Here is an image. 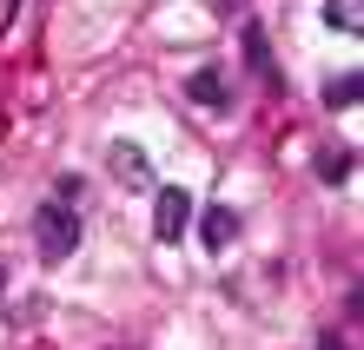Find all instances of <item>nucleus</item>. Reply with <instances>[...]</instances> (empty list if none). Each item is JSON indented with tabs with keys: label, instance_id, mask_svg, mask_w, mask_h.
Returning <instances> with one entry per match:
<instances>
[{
	"label": "nucleus",
	"instance_id": "obj_11",
	"mask_svg": "<svg viewBox=\"0 0 364 350\" xmlns=\"http://www.w3.org/2000/svg\"><path fill=\"white\" fill-rule=\"evenodd\" d=\"M0 291H7V271H0Z\"/></svg>",
	"mask_w": 364,
	"mask_h": 350
},
{
	"label": "nucleus",
	"instance_id": "obj_3",
	"mask_svg": "<svg viewBox=\"0 0 364 350\" xmlns=\"http://www.w3.org/2000/svg\"><path fill=\"white\" fill-rule=\"evenodd\" d=\"M106 165L119 172V185H126V192H146V185H153V165H146V152H139V146H126V139H119V146H106Z\"/></svg>",
	"mask_w": 364,
	"mask_h": 350
},
{
	"label": "nucleus",
	"instance_id": "obj_6",
	"mask_svg": "<svg viewBox=\"0 0 364 350\" xmlns=\"http://www.w3.org/2000/svg\"><path fill=\"white\" fill-rule=\"evenodd\" d=\"M358 20H364V0H325V27L331 33H364Z\"/></svg>",
	"mask_w": 364,
	"mask_h": 350
},
{
	"label": "nucleus",
	"instance_id": "obj_1",
	"mask_svg": "<svg viewBox=\"0 0 364 350\" xmlns=\"http://www.w3.org/2000/svg\"><path fill=\"white\" fill-rule=\"evenodd\" d=\"M33 245H40V258H47V265H67V258H73V245H80V218H73L67 199H60V205H40V218H33Z\"/></svg>",
	"mask_w": 364,
	"mask_h": 350
},
{
	"label": "nucleus",
	"instance_id": "obj_7",
	"mask_svg": "<svg viewBox=\"0 0 364 350\" xmlns=\"http://www.w3.org/2000/svg\"><path fill=\"white\" fill-rule=\"evenodd\" d=\"M245 60H252V73H265V86H278V67H272V47H265V33H259V27H245Z\"/></svg>",
	"mask_w": 364,
	"mask_h": 350
},
{
	"label": "nucleus",
	"instance_id": "obj_9",
	"mask_svg": "<svg viewBox=\"0 0 364 350\" xmlns=\"http://www.w3.org/2000/svg\"><path fill=\"white\" fill-rule=\"evenodd\" d=\"M345 172H351V152H325V159H318V179H345Z\"/></svg>",
	"mask_w": 364,
	"mask_h": 350
},
{
	"label": "nucleus",
	"instance_id": "obj_2",
	"mask_svg": "<svg viewBox=\"0 0 364 350\" xmlns=\"http://www.w3.org/2000/svg\"><path fill=\"white\" fill-rule=\"evenodd\" d=\"M186 225H192V199H186V185H159L153 238H159V245H173V238H186Z\"/></svg>",
	"mask_w": 364,
	"mask_h": 350
},
{
	"label": "nucleus",
	"instance_id": "obj_4",
	"mask_svg": "<svg viewBox=\"0 0 364 350\" xmlns=\"http://www.w3.org/2000/svg\"><path fill=\"white\" fill-rule=\"evenodd\" d=\"M232 238H239V212H232V205H205L199 212V245L205 251H225Z\"/></svg>",
	"mask_w": 364,
	"mask_h": 350
},
{
	"label": "nucleus",
	"instance_id": "obj_8",
	"mask_svg": "<svg viewBox=\"0 0 364 350\" xmlns=\"http://www.w3.org/2000/svg\"><path fill=\"white\" fill-rule=\"evenodd\" d=\"M358 93H364V73H338V80L325 86V99H331V106H358Z\"/></svg>",
	"mask_w": 364,
	"mask_h": 350
},
{
	"label": "nucleus",
	"instance_id": "obj_10",
	"mask_svg": "<svg viewBox=\"0 0 364 350\" xmlns=\"http://www.w3.org/2000/svg\"><path fill=\"white\" fill-rule=\"evenodd\" d=\"M212 7H225V13H239V7H245V0H212Z\"/></svg>",
	"mask_w": 364,
	"mask_h": 350
},
{
	"label": "nucleus",
	"instance_id": "obj_5",
	"mask_svg": "<svg viewBox=\"0 0 364 350\" xmlns=\"http://www.w3.org/2000/svg\"><path fill=\"white\" fill-rule=\"evenodd\" d=\"M186 99H192V106H212V113H225V106H232V86H225L219 67H199V73L186 80Z\"/></svg>",
	"mask_w": 364,
	"mask_h": 350
}]
</instances>
